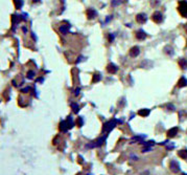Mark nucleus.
I'll return each mask as SVG.
<instances>
[{
    "label": "nucleus",
    "instance_id": "obj_4",
    "mask_svg": "<svg viewBox=\"0 0 187 175\" xmlns=\"http://www.w3.org/2000/svg\"><path fill=\"white\" fill-rule=\"evenodd\" d=\"M169 169L173 173H179L180 172V165L177 160H172L169 164Z\"/></svg>",
    "mask_w": 187,
    "mask_h": 175
},
{
    "label": "nucleus",
    "instance_id": "obj_10",
    "mask_svg": "<svg viewBox=\"0 0 187 175\" xmlns=\"http://www.w3.org/2000/svg\"><path fill=\"white\" fill-rule=\"evenodd\" d=\"M135 36H136V38L138 40H143V39L146 38V34L142 31V29H139V31H137L136 34H135Z\"/></svg>",
    "mask_w": 187,
    "mask_h": 175
},
{
    "label": "nucleus",
    "instance_id": "obj_1",
    "mask_svg": "<svg viewBox=\"0 0 187 175\" xmlns=\"http://www.w3.org/2000/svg\"><path fill=\"white\" fill-rule=\"evenodd\" d=\"M178 11L180 15L184 18H187V1H180L178 5Z\"/></svg>",
    "mask_w": 187,
    "mask_h": 175
},
{
    "label": "nucleus",
    "instance_id": "obj_6",
    "mask_svg": "<svg viewBox=\"0 0 187 175\" xmlns=\"http://www.w3.org/2000/svg\"><path fill=\"white\" fill-rule=\"evenodd\" d=\"M106 137H107V134H105L104 136L101 137V139H97L96 142H93V144H90V145H89V147L94 148V147H98V146H101L102 143H104V142L106 141Z\"/></svg>",
    "mask_w": 187,
    "mask_h": 175
},
{
    "label": "nucleus",
    "instance_id": "obj_27",
    "mask_svg": "<svg viewBox=\"0 0 187 175\" xmlns=\"http://www.w3.org/2000/svg\"><path fill=\"white\" fill-rule=\"evenodd\" d=\"M41 0H31V2L32 3H37V2H40Z\"/></svg>",
    "mask_w": 187,
    "mask_h": 175
},
{
    "label": "nucleus",
    "instance_id": "obj_12",
    "mask_svg": "<svg viewBox=\"0 0 187 175\" xmlns=\"http://www.w3.org/2000/svg\"><path fill=\"white\" fill-rule=\"evenodd\" d=\"M178 127H173V128H172V129H169L168 131H167V136L168 137H173V136H176V134L178 133Z\"/></svg>",
    "mask_w": 187,
    "mask_h": 175
},
{
    "label": "nucleus",
    "instance_id": "obj_3",
    "mask_svg": "<svg viewBox=\"0 0 187 175\" xmlns=\"http://www.w3.org/2000/svg\"><path fill=\"white\" fill-rule=\"evenodd\" d=\"M152 20L157 24L161 23L162 21H163V15H162V13H160V12H155L153 14V16H152Z\"/></svg>",
    "mask_w": 187,
    "mask_h": 175
},
{
    "label": "nucleus",
    "instance_id": "obj_24",
    "mask_svg": "<svg viewBox=\"0 0 187 175\" xmlns=\"http://www.w3.org/2000/svg\"><path fill=\"white\" fill-rule=\"evenodd\" d=\"M83 118L82 117H78L77 118V125L78 126V127H82V126H83Z\"/></svg>",
    "mask_w": 187,
    "mask_h": 175
},
{
    "label": "nucleus",
    "instance_id": "obj_26",
    "mask_svg": "<svg viewBox=\"0 0 187 175\" xmlns=\"http://www.w3.org/2000/svg\"><path fill=\"white\" fill-rule=\"evenodd\" d=\"M119 3H120V1H113L112 2L113 5H116V4H119Z\"/></svg>",
    "mask_w": 187,
    "mask_h": 175
},
{
    "label": "nucleus",
    "instance_id": "obj_22",
    "mask_svg": "<svg viewBox=\"0 0 187 175\" xmlns=\"http://www.w3.org/2000/svg\"><path fill=\"white\" fill-rule=\"evenodd\" d=\"M101 79H102V77L99 76V75H97V74H95L93 76V79H92V82L93 83H96V82H98V81H101Z\"/></svg>",
    "mask_w": 187,
    "mask_h": 175
},
{
    "label": "nucleus",
    "instance_id": "obj_16",
    "mask_svg": "<svg viewBox=\"0 0 187 175\" xmlns=\"http://www.w3.org/2000/svg\"><path fill=\"white\" fill-rule=\"evenodd\" d=\"M178 155L180 156L181 158H183V160H187V150L186 149L180 150V151L178 152Z\"/></svg>",
    "mask_w": 187,
    "mask_h": 175
},
{
    "label": "nucleus",
    "instance_id": "obj_17",
    "mask_svg": "<svg viewBox=\"0 0 187 175\" xmlns=\"http://www.w3.org/2000/svg\"><path fill=\"white\" fill-rule=\"evenodd\" d=\"M69 28H70V25H62V26H60V31H61L62 34L65 35V34L68 33Z\"/></svg>",
    "mask_w": 187,
    "mask_h": 175
},
{
    "label": "nucleus",
    "instance_id": "obj_23",
    "mask_svg": "<svg viewBox=\"0 0 187 175\" xmlns=\"http://www.w3.org/2000/svg\"><path fill=\"white\" fill-rule=\"evenodd\" d=\"M35 76H36V74H35V72L32 71V70H29V71L27 72V78H28V79H31V80L34 79Z\"/></svg>",
    "mask_w": 187,
    "mask_h": 175
},
{
    "label": "nucleus",
    "instance_id": "obj_7",
    "mask_svg": "<svg viewBox=\"0 0 187 175\" xmlns=\"http://www.w3.org/2000/svg\"><path fill=\"white\" fill-rule=\"evenodd\" d=\"M136 20H137L138 23L143 24V23L146 22V20H148V17H146L145 14H138L136 16Z\"/></svg>",
    "mask_w": 187,
    "mask_h": 175
},
{
    "label": "nucleus",
    "instance_id": "obj_18",
    "mask_svg": "<svg viewBox=\"0 0 187 175\" xmlns=\"http://www.w3.org/2000/svg\"><path fill=\"white\" fill-rule=\"evenodd\" d=\"M14 4H15L16 9L20 10L21 7H22V5H23V1H22V0H14Z\"/></svg>",
    "mask_w": 187,
    "mask_h": 175
},
{
    "label": "nucleus",
    "instance_id": "obj_25",
    "mask_svg": "<svg viewBox=\"0 0 187 175\" xmlns=\"http://www.w3.org/2000/svg\"><path fill=\"white\" fill-rule=\"evenodd\" d=\"M108 38H109V41H110V42H112L113 40H114V36H113L112 34H110V35H109V37H108Z\"/></svg>",
    "mask_w": 187,
    "mask_h": 175
},
{
    "label": "nucleus",
    "instance_id": "obj_21",
    "mask_svg": "<svg viewBox=\"0 0 187 175\" xmlns=\"http://www.w3.org/2000/svg\"><path fill=\"white\" fill-rule=\"evenodd\" d=\"M71 107H72V110H73V112H74V113H77L78 112V108H80V107H78V105L77 104V103H72L71 104Z\"/></svg>",
    "mask_w": 187,
    "mask_h": 175
},
{
    "label": "nucleus",
    "instance_id": "obj_13",
    "mask_svg": "<svg viewBox=\"0 0 187 175\" xmlns=\"http://www.w3.org/2000/svg\"><path fill=\"white\" fill-rule=\"evenodd\" d=\"M179 65L182 69H186L187 68V59L186 58H182L179 60Z\"/></svg>",
    "mask_w": 187,
    "mask_h": 175
},
{
    "label": "nucleus",
    "instance_id": "obj_28",
    "mask_svg": "<svg viewBox=\"0 0 187 175\" xmlns=\"http://www.w3.org/2000/svg\"><path fill=\"white\" fill-rule=\"evenodd\" d=\"M184 29H185V32L187 33V23L185 24V25H184Z\"/></svg>",
    "mask_w": 187,
    "mask_h": 175
},
{
    "label": "nucleus",
    "instance_id": "obj_19",
    "mask_svg": "<svg viewBox=\"0 0 187 175\" xmlns=\"http://www.w3.org/2000/svg\"><path fill=\"white\" fill-rule=\"evenodd\" d=\"M66 124H67V126H68V129H70V128H72V127H73L74 123H73V121H72V117H67V120H66Z\"/></svg>",
    "mask_w": 187,
    "mask_h": 175
},
{
    "label": "nucleus",
    "instance_id": "obj_2",
    "mask_svg": "<svg viewBox=\"0 0 187 175\" xmlns=\"http://www.w3.org/2000/svg\"><path fill=\"white\" fill-rule=\"evenodd\" d=\"M116 126V120H111L110 122L106 123L102 127V132L104 133H109L113 128Z\"/></svg>",
    "mask_w": 187,
    "mask_h": 175
},
{
    "label": "nucleus",
    "instance_id": "obj_11",
    "mask_svg": "<svg viewBox=\"0 0 187 175\" xmlns=\"http://www.w3.org/2000/svg\"><path fill=\"white\" fill-rule=\"evenodd\" d=\"M21 20H22L21 16H19V15H13V16H12V24H13V26H15L16 24H18Z\"/></svg>",
    "mask_w": 187,
    "mask_h": 175
},
{
    "label": "nucleus",
    "instance_id": "obj_8",
    "mask_svg": "<svg viewBox=\"0 0 187 175\" xmlns=\"http://www.w3.org/2000/svg\"><path fill=\"white\" fill-rule=\"evenodd\" d=\"M117 69H118L117 66L113 63L108 64V66H107V71L109 72V74H115V72L117 71Z\"/></svg>",
    "mask_w": 187,
    "mask_h": 175
},
{
    "label": "nucleus",
    "instance_id": "obj_15",
    "mask_svg": "<svg viewBox=\"0 0 187 175\" xmlns=\"http://www.w3.org/2000/svg\"><path fill=\"white\" fill-rule=\"evenodd\" d=\"M186 85H187V79H186V78L182 77L178 82V87H185Z\"/></svg>",
    "mask_w": 187,
    "mask_h": 175
},
{
    "label": "nucleus",
    "instance_id": "obj_5",
    "mask_svg": "<svg viewBox=\"0 0 187 175\" xmlns=\"http://www.w3.org/2000/svg\"><path fill=\"white\" fill-rule=\"evenodd\" d=\"M86 15H87V17H88L89 20H92L97 16V12L94 9H88L86 12Z\"/></svg>",
    "mask_w": 187,
    "mask_h": 175
},
{
    "label": "nucleus",
    "instance_id": "obj_14",
    "mask_svg": "<svg viewBox=\"0 0 187 175\" xmlns=\"http://www.w3.org/2000/svg\"><path fill=\"white\" fill-rule=\"evenodd\" d=\"M150 109H141V110H139L138 111V114L140 115V117H148V114H150Z\"/></svg>",
    "mask_w": 187,
    "mask_h": 175
},
{
    "label": "nucleus",
    "instance_id": "obj_9",
    "mask_svg": "<svg viewBox=\"0 0 187 175\" xmlns=\"http://www.w3.org/2000/svg\"><path fill=\"white\" fill-rule=\"evenodd\" d=\"M140 53V49L138 46H134L131 48V50H130V55H131V57H137L138 55Z\"/></svg>",
    "mask_w": 187,
    "mask_h": 175
},
{
    "label": "nucleus",
    "instance_id": "obj_20",
    "mask_svg": "<svg viewBox=\"0 0 187 175\" xmlns=\"http://www.w3.org/2000/svg\"><path fill=\"white\" fill-rule=\"evenodd\" d=\"M164 52H165V53H168L169 56H172L173 55V50H172V48L170 47V46H166L164 48Z\"/></svg>",
    "mask_w": 187,
    "mask_h": 175
},
{
    "label": "nucleus",
    "instance_id": "obj_29",
    "mask_svg": "<svg viewBox=\"0 0 187 175\" xmlns=\"http://www.w3.org/2000/svg\"><path fill=\"white\" fill-rule=\"evenodd\" d=\"M182 175H187V174H186V173H183Z\"/></svg>",
    "mask_w": 187,
    "mask_h": 175
}]
</instances>
